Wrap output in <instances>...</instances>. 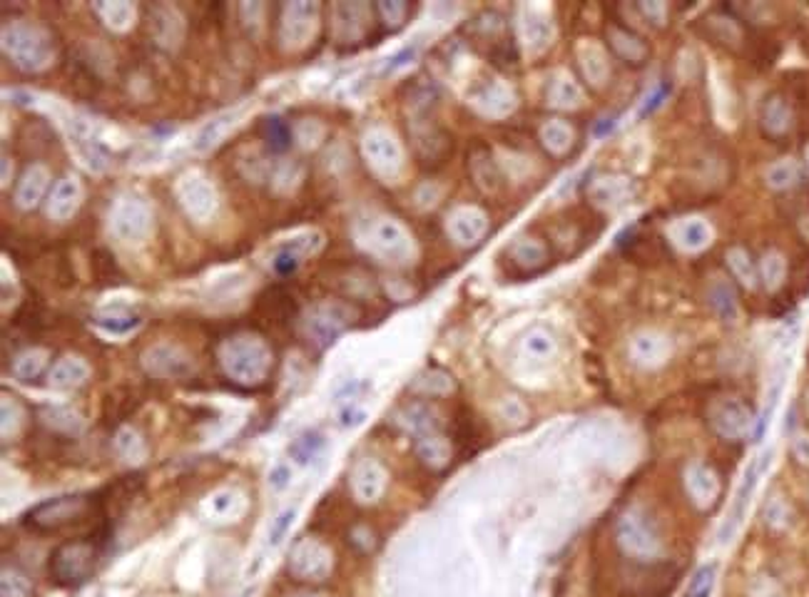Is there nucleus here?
Segmentation results:
<instances>
[{"label": "nucleus", "instance_id": "nucleus-1", "mask_svg": "<svg viewBox=\"0 0 809 597\" xmlns=\"http://www.w3.org/2000/svg\"><path fill=\"white\" fill-rule=\"evenodd\" d=\"M85 517H105V503L97 495H65L40 503L27 513V525L38 532H60Z\"/></svg>", "mask_w": 809, "mask_h": 597}, {"label": "nucleus", "instance_id": "nucleus-2", "mask_svg": "<svg viewBox=\"0 0 809 597\" xmlns=\"http://www.w3.org/2000/svg\"><path fill=\"white\" fill-rule=\"evenodd\" d=\"M772 453H765V455H759V458H755L752 463L747 465L743 480H740V486H737V493H735V498H732L730 510H728V516H725L722 525H720V532H717V538H720V543L722 545L730 543L732 538L737 535V531H740V525L744 523V516H747V510H750V503H752V498H755L759 478L767 473Z\"/></svg>", "mask_w": 809, "mask_h": 597}, {"label": "nucleus", "instance_id": "nucleus-3", "mask_svg": "<svg viewBox=\"0 0 809 597\" xmlns=\"http://www.w3.org/2000/svg\"><path fill=\"white\" fill-rule=\"evenodd\" d=\"M615 535H618V545L623 547V553L636 557V560H652L663 550L658 532L652 531L648 517H643L640 513H625L618 520Z\"/></svg>", "mask_w": 809, "mask_h": 597}, {"label": "nucleus", "instance_id": "nucleus-4", "mask_svg": "<svg viewBox=\"0 0 809 597\" xmlns=\"http://www.w3.org/2000/svg\"><path fill=\"white\" fill-rule=\"evenodd\" d=\"M710 424L715 428L717 436L728 440H740L755 431V416L737 398H722L717 401L710 411Z\"/></svg>", "mask_w": 809, "mask_h": 597}, {"label": "nucleus", "instance_id": "nucleus-5", "mask_svg": "<svg viewBox=\"0 0 809 597\" xmlns=\"http://www.w3.org/2000/svg\"><path fill=\"white\" fill-rule=\"evenodd\" d=\"M685 486H688L692 503L697 508H710L720 493V478L710 465L692 463L685 471Z\"/></svg>", "mask_w": 809, "mask_h": 597}, {"label": "nucleus", "instance_id": "nucleus-6", "mask_svg": "<svg viewBox=\"0 0 809 597\" xmlns=\"http://www.w3.org/2000/svg\"><path fill=\"white\" fill-rule=\"evenodd\" d=\"M630 351H633V358H636L637 364H643V366H655V364H663L665 358H667L670 346H667V341H663L660 336H655V333H640V336L633 339Z\"/></svg>", "mask_w": 809, "mask_h": 597}, {"label": "nucleus", "instance_id": "nucleus-7", "mask_svg": "<svg viewBox=\"0 0 809 597\" xmlns=\"http://www.w3.org/2000/svg\"><path fill=\"white\" fill-rule=\"evenodd\" d=\"M792 122V110L782 97H770L762 110V127L770 134H784Z\"/></svg>", "mask_w": 809, "mask_h": 597}, {"label": "nucleus", "instance_id": "nucleus-8", "mask_svg": "<svg viewBox=\"0 0 809 597\" xmlns=\"http://www.w3.org/2000/svg\"><path fill=\"white\" fill-rule=\"evenodd\" d=\"M710 239H713V229L703 219H688L677 229V244L682 249H690V252L705 249L710 244Z\"/></svg>", "mask_w": 809, "mask_h": 597}, {"label": "nucleus", "instance_id": "nucleus-9", "mask_svg": "<svg viewBox=\"0 0 809 597\" xmlns=\"http://www.w3.org/2000/svg\"><path fill=\"white\" fill-rule=\"evenodd\" d=\"M715 585H717V565L715 563H705L700 565L695 575L690 578V583H688V590H685V597H713L715 593Z\"/></svg>", "mask_w": 809, "mask_h": 597}, {"label": "nucleus", "instance_id": "nucleus-10", "mask_svg": "<svg viewBox=\"0 0 809 597\" xmlns=\"http://www.w3.org/2000/svg\"><path fill=\"white\" fill-rule=\"evenodd\" d=\"M710 299H713V309L717 311V317L722 318V321H735L737 318V302H735V292H732L730 284H725V281H720L715 284V289L710 292Z\"/></svg>", "mask_w": 809, "mask_h": 597}, {"label": "nucleus", "instance_id": "nucleus-11", "mask_svg": "<svg viewBox=\"0 0 809 597\" xmlns=\"http://www.w3.org/2000/svg\"><path fill=\"white\" fill-rule=\"evenodd\" d=\"M728 264H730L732 274L737 277V281H743L747 289H752L757 284V269L755 262L750 259V254L744 249H730L728 252Z\"/></svg>", "mask_w": 809, "mask_h": 597}, {"label": "nucleus", "instance_id": "nucleus-12", "mask_svg": "<svg viewBox=\"0 0 809 597\" xmlns=\"http://www.w3.org/2000/svg\"><path fill=\"white\" fill-rule=\"evenodd\" d=\"M759 277H762V281H765L770 289H777L784 281V277H787V262H784L782 254H765L762 262H759Z\"/></svg>", "mask_w": 809, "mask_h": 597}, {"label": "nucleus", "instance_id": "nucleus-13", "mask_svg": "<svg viewBox=\"0 0 809 597\" xmlns=\"http://www.w3.org/2000/svg\"><path fill=\"white\" fill-rule=\"evenodd\" d=\"M90 259H93V262H90V269H93V274L97 281H103V284H118V279L122 277V274H119L118 264H115V259L110 256V252H105V249H95Z\"/></svg>", "mask_w": 809, "mask_h": 597}, {"label": "nucleus", "instance_id": "nucleus-14", "mask_svg": "<svg viewBox=\"0 0 809 597\" xmlns=\"http://www.w3.org/2000/svg\"><path fill=\"white\" fill-rule=\"evenodd\" d=\"M799 170L792 159H782V162H774L770 170H767V185L774 189H790L795 185Z\"/></svg>", "mask_w": 809, "mask_h": 597}, {"label": "nucleus", "instance_id": "nucleus-15", "mask_svg": "<svg viewBox=\"0 0 809 597\" xmlns=\"http://www.w3.org/2000/svg\"><path fill=\"white\" fill-rule=\"evenodd\" d=\"M747 593H750V597H784L782 585L777 583L774 578H770V575H757V578H752Z\"/></svg>", "mask_w": 809, "mask_h": 597}, {"label": "nucleus", "instance_id": "nucleus-16", "mask_svg": "<svg viewBox=\"0 0 809 597\" xmlns=\"http://www.w3.org/2000/svg\"><path fill=\"white\" fill-rule=\"evenodd\" d=\"M767 523L774 525V528H784L787 525V517H790V510H787V505L780 501V498H774L770 505H767Z\"/></svg>", "mask_w": 809, "mask_h": 597}, {"label": "nucleus", "instance_id": "nucleus-17", "mask_svg": "<svg viewBox=\"0 0 809 597\" xmlns=\"http://www.w3.org/2000/svg\"><path fill=\"white\" fill-rule=\"evenodd\" d=\"M792 455L802 465H809V433H795L792 436Z\"/></svg>", "mask_w": 809, "mask_h": 597}, {"label": "nucleus", "instance_id": "nucleus-18", "mask_svg": "<svg viewBox=\"0 0 809 597\" xmlns=\"http://www.w3.org/2000/svg\"><path fill=\"white\" fill-rule=\"evenodd\" d=\"M294 259L292 256H287V254H281V256H279L277 259V272L279 274H289V272H294Z\"/></svg>", "mask_w": 809, "mask_h": 597}, {"label": "nucleus", "instance_id": "nucleus-19", "mask_svg": "<svg viewBox=\"0 0 809 597\" xmlns=\"http://www.w3.org/2000/svg\"><path fill=\"white\" fill-rule=\"evenodd\" d=\"M289 517H292V510H289V513H284V516L279 517L277 528H274V532H272V543H277V538L281 535V532H284V528H287V523H289Z\"/></svg>", "mask_w": 809, "mask_h": 597}, {"label": "nucleus", "instance_id": "nucleus-20", "mask_svg": "<svg viewBox=\"0 0 809 597\" xmlns=\"http://www.w3.org/2000/svg\"><path fill=\"white\" fill-rule=\"evenodd\" d=\"M665 93H667V90H665V88H663V90H660V93H658V95H652L651 100H648V105H645V112H651L652 107H658V105H660V100H663V97H665Z\"/></svg>", "mask_w": 809, "mask_h": 597}, {"label": "nucleus", "instance_id": "nucleus-21", "mask_svg": "<svg viewBox=\"0 0 809 597\" xmlns=\"http://www.w3.org/2000/svg\"><path fill=\"white\" fill-rule=\"evenodd\" d=\"M807 162H809V147H807Z\"/></svg>", "mask_w": 809, "mask_h": 597}, {"label": "nucleus", "instance_id": "nucleus-22", "mask_svg": "<svg viewBox=\"0 0 809 597\" xmlns=\"http://www.w3.org/2000/svg\"><path fill=\"white\" fill-rule=\"evenodd\" d=\"M807 401H809V394H807Z\"/></svg>", "mask_w": 809, "mask_h": 597}]
</instances>
